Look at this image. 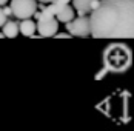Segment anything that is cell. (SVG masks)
<instances>
[{
    "mask_svg": "<svg viewBox=\"0 0 134 131\" xmlns=\"http://www.w3.org/2000/svg\"><path fill=\"white\" fill-rule=\"evenodd\" d=\"M90 22L94 39H134V0H100Z\"/></svg>",
    "mask_w": 134,
    "mask_h": 131,
    "instance_id": "1",
    "label": "cell"
},
{
    "mask_svg": "<svg viewBox=\"0 0 134 131\" xmlns=\"http://www.w3.org/2000/svg\"><path fill=\"white\" fill-rule=\"evenodd\" d=\"M103 65L111 73H125L133 65V51L123 43H111L103 51Z\"/></svg>",
    "mask_w": 134,
    "mask_h": 131,
    "instance_id": "2",
    "label": "cell"
},
{
    "mask_svg": "<svg viewBox=\"0 0 134 131\" xmlns=\"http://www.w3.org/2000/svg\"><path fill=\"white\" fill-rule=\"evenodd\" d=\"M65 25H66V31L72 37H90L91 36V22H90V17L86 15H77Z\"/></svg>",
    "mask_w": 134,
    "mask_h": 131,
    "instance_id": "3",
    "label": "cell"
},
{
    "mask_svg": "<svg viewBox=\"0 0 134 131\" xmlns=\"http://www.w3.org/2000/svg\"><path fill=\"white\" fill-rule=\"evenodd\" d=\"M37 0H11V8L15 19H31L34 14L37 13Z\"/></svg>",
    "mask_w": 134,
    "mask_h": 131,
    "instance_id": "4",
    "label": "cell"
},
{
    "mask_svg": "<svg viewBox=\"0 0 134 131\" xmlns=\"http://www.w3.org/2000/svg\"><path fill=\"white\" fill-rule=\"evenodd\" d=\"M59 31V20L55 17L40 19L37 22V32L40 37H55Z\"/></svg>",
    "mask_w": 134,
    "mask_h": 131,
    "instance_id": "5",
    "label": "cell"
},
{
    "mask_svg": "<svg viewBox=\"0 0 134 131\" xmlns=\"http://www.w3.org/2000/svg\"><path fill=\"white\" fill-rule=\"evenodd\" d=\"M77 15H86L100 5V0H71Z\"/></svg>",
    "mask_w": 134,
    "mask_h": 131,
    "instance_id": "6",
    "label": "cell"
},
{
    "mask_svg": "<svg viewBox=\"0 0 134 131\" xmlns=\"http://www.w3.org/2000/svg\"><path fill=\"white\" fill-rule=\"evenodd\" d=\"M76 17V9H74V6H63L59 13L55 14V19L59 20V22H63V23H68V22H71L72 19Z\"/></svg>",
    "mask_w": 134,
    "mask_h": 131,
    "instance_id": "7",
    "label": "cell"
},
{
    "mask_svg": "<svg viewBox=\"0 0 134 131\" xmlns=\"http://www.w3.org/2000/svg\"><path fill=\"white\" fill-rule=\"evenodd\" d=\"M19 26H20V32L23 36H26V37H32L36 34V31H37V23H34L29 19H23L19 23Z\"/></svg>",
    "mask_w": 134,
    "mask_h": 131,
    "instance_id": "8",
    "label": "cell"
},
{
    "mask_svg": "<svg viewBox=\"0 0 134 131\" xmlns=\"http://www.w3.org/2000/svg\"><path fill=\"white\" fill-rule=\"evenodd\" d=\"M19 32H20V26H19V23H17L15 20H8V22L3 25V34H5V37H8V39L17 37Z\"/></svg>",
    "mask_w": 134,
    "mask_h": 131,
    "instance_id": "9",
    "label": "cell"
},
{
    "mask_svg": "<svg viewBox=\"0 0 134 131\" xmlns=\"http://www.w3.org/2000/svg\"><path fill=\"white\" fill-rule=\"evenodd\" d=\"M8 22V15L5 14L3 8H0V28H3V25Z\"/></svg>",
    "mask_w": 134,
    "mask_h": 131,
    "instance_id": "10",
    "label": "cell"
},
{
    "mask_svg": "<svg viewBox=\"0 0 134 131\" xmlns=\"http://www.w3.org/2000/svg\"><path fill=\"white\" fill-rule=\"evenodd\" d=\"M3 11H5V14H6L8 17H11V15H14V13H13V8H11V6H6V5H5Z\"/></svg>",
    "mask_w": 134,
    "mask_h": 131,
    "instance_id": "11",
    "label": "cell"
},
{
    "mask_svg": "<svg viewBox=\"0 0 134 131\" xmlns=\"http://www.w3.org/2000/svg\"><path fill=\"white\" fill-rule=\"evenodd\" d=\"M55 37H57V39H69V37H72V36H71V34H69V32H63V34H55Z\"/></svg>",
    "mask_w": 134,
    "mask_h": 131,
    "instance_id": "12",
    "label": "cell"
},
{
    "mask_svg": "<svg viewBox=\"0 0 134 131\" xmlns=\"http://www.w3.org/2000/svg\"><path fill=\"white\" fill-rule=\"evenodd\" d=\"M37 2H42V3H53L54 0H37Z\"/></svg>",
    "mask_w": 134,
    "mask_h": 131,
    "instance_id": "13",
    "label": "cell"
},
{
    "mask_svg": "<svg viewBox=\"0 0 134 131\" xmlns=\"http://www.w3.org/2000/svg\"><path fill=\"white\" fill-rule=\"evenodd\" d=\"M8 3V0H0V6H5Z\"/></svg>",
    "mask_w": 134,
    "mask_h": 131,
    "instance_id": "14",
    "label": "cell"
},
{
    "mask_svg": "<svg viewBox=\"0 0 134 131\" xmlns=\"http://www.w3.org/2000/svg\"><path fill=\"white\" fill-rule=\"evenodd\" d=\"M3 37H5V34H3V31H2V32H0V39H3Z\"/></svg>",
    "mask_w": 134,
    "mask_h": 131,
    "instance_id": "15",
    "label": "cell"
}]
</instances>
